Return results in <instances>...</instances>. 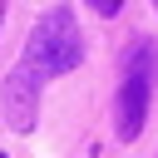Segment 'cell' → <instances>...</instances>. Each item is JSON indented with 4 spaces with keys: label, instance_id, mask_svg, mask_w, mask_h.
I'll return each instance as SVG.
<instances>
[{
    "label": "cell",
    "instance_id": "6da1fadb",
    "mask_svg": "<svg viewBox=\"0 0 158 158\" xmlns=\"http://www.w3.org/2000/svg\"><path fill=\"white\" fill-rule=\"evenodd\" d=\"M84 59V35H79V20L69 5H49L35 25H30V40H25V54L20 64L44 84V79H59L69 69H79Z\"/></svg>",
    "mask_w": 158,
    "mask_h": 158
},
{
    "label": "cell",
    "instance_id": "7a4b0ae2",
    "mask_svg": "<svg viewBox=\"0 0 158 158\" xmlns=\"http://www.w3.org/2000/svg\"><path fill=\"white\" fill-rule=\"evenodd\" d=\"M153 79H158V44L138 40L123 54V74H118V99H114V133L118 143H133L148 123V99H153Z\"/></svg>",
    "mask_w": 158,
    "mask_h": 158
},
{
    "label": "cell",
    "instance_id": "3957f363",
    "mask_svg": "<svg viewBox=\"0 0 158 158\" xmlns=\"http://www.w3.org/2000/svg\"><path fill=\"white\" fill-rule=\"evenodd\" d=\"M0 109H5V123H10L15 133H30V128H35V118H40V79H35L25 64H15V69L5 74V84H0Z\"/></svg>",
    "mask_w": 158,
    "mask_h": 158
},
{
    "label": "cell",
    "instance_id": "277c9868",
    "mask_svg": "<svg viewBox=\"0 0 158 158\" xmlns=\"http://www.w3.org/2000/svg\"><path fill=\"white\" fill-rule=\"evenodd\" d=\"M89 5H94V15H104V20H109V15H118V10H123V0H89Z\"/></svg>",
    "mask_w": 158,
    "mask_h": 158
},
{
    "label": "cell",
    "instance_id": "5b68a950",
    "mask_svg": "<svg viewBox=\"0 0 158 158\" xmlns=\"http://www.w3.org/2000/svg\"><path fill=\"white\" fill-rule=\"evenodd\" d=\"M0 25H5V0H0Z\"/></svg>",
    "mask_w": 158,
    "mask_h": 158
},
{
    "label": "cell",
    "instance_id": "8992f818",
    "mask_svg": "<svg viewBox=\"0 0 158 158\" xmlns=\"http://www.w3.org/2000/svg\"><path fill=\"white\" fill-rule=\"evenodd\" d=\"M153 10H158V0H153Z\"/></svg>",
    "mask_w": 158,
    "mask_h": 158
},
{
    "label": "cell",
    "instance_id": "52a82bcc",
    "mask_svg": "<svg viewBox=\"0 0 158 158\" xmlns=\"http://www.w3.org/2000/svg\"><path fill=\"white\" fill-rule=\"evenodd\" d=\"M0 158H5V153H0Z\"/></svg>",
    "mask_w": 158,
    "mask_h": 158
}]
</instances>
